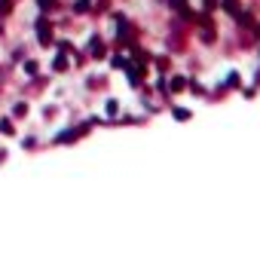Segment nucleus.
I'll list each match as a JSON object with an SVG mask.
<instances>
[{"label": "nucleus", "instance_id": "obj_1", "mask_svg": "<svg viewBox=\"0 0 260 260\" xmlns=\"http://www.w3.org/2000/svg\"><path fill=\"white\" fill-rule=\"evenodd\" d=\"M13 10V4H10V0H0V13H10Z\"/></svg>", "mask_w": 260, "mask_h": 260}, {"label": "nucleus", "instance_id": "obj_2", "mask_svg": "<svg viewBox=\"0 0 260 260\" xmlns=\"http://www.w3.org/2000/svg\"><path fill=\"white\" fill-rule=\"evenodd\" d=\"M49 4H52V0H40V7H49Z\"/></svg>", "mask_w": 260, "mask_h": 260}]
</instances>
